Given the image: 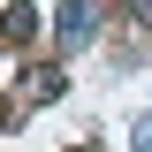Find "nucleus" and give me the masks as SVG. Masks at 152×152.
I'll use <instances>...</instances> for the list:
<instances>
[{"mask_svg": "<svg viewBox=\"0 0 152 152\" xmlns=\"http://www.w3.org/2000/svg\"><path fill=\"white\" fill-rule=\"evenodd\" d=\"M91 31H99V0H61V23H53L61 53H84V46H91Z\"/></svg>", "mask_w": 152, "mask_h": 152, "instance_id": "f257e3e1", "label": "nucleus"}, {"mask_svg": "<svg viewBox=\"0 0 152 152\" xmlns=\"http://www.w3.org/2000/svg\"><path fill=\"white\" fill-rule=\"evenodd\" d=\"M46 99H61V69H53V61H38V69H23V84H15V114L46 107Z\"/></svg>", "mask_w": 152, "mask_h": 152, "instance_id": "f03ea898", "label": "nucleus"}, {"mask_svg": "<svg viewBox=\"0 0 152 152\" xmlns=\"http://www.w3.org/2000/svg\"><path fill=\"white\" fill-rule=\"evenodd\" d=\"M38 38V8L31 0H8V8H0V46H31Z\"/></svg>", "mask_w": 152, "mask_h": 152, "instance_id": "7ed1b4c3", "label": "nucleus"}, {"mask_svg": "<svg viewBox=\"0 0 152 152\" xmlns=\"http://www.w3.org/2000/svg\"><path fill=\"white\" fill-rule=\"evenodd\" d=\"M129 145H137V152H152V114H137V129H129Z\"/></svg>", "mask_w": 152, "mask_h": 152, "instance_id": "20e7f679", "label": "nucleus"}, {"mask_svg": "<svg viewBox=\"0 0 152 152\" xmlns=\"http://www.w3.org/2000/svg\"><path fill=\"white\" fill-rule=\"evenodd\" d=\"M137 15H145V23H152V0H137Z\"/></svg>", "mask_w": 152, "mask_h": 152, "instance_id": "39448f33", "label": "nucleus"}, {"mask_svg": "<svg viewBox=\"0 0 152 152\" xmlns=\"http://www.w3.org/2000/svg\"><path fill=\"white\" fill-rule=\"evenodd\" d=\"M76 152H84V145H76Z\"/></svg>", "mask_w": 152, "mask_h": 152, "instance_id": "423d86ee", "label": "nucleus"}]
</instances>
